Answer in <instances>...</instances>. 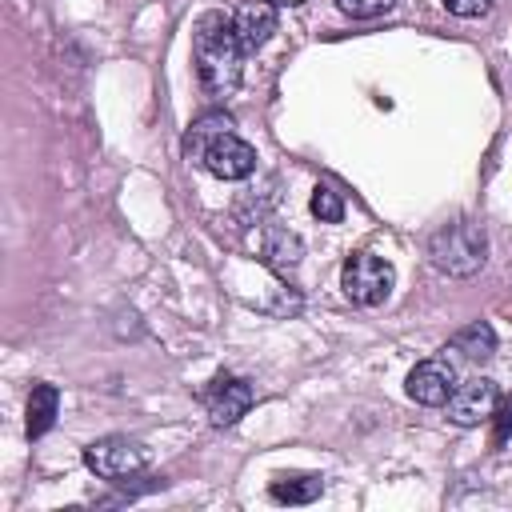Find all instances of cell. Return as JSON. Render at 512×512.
I'll list each match as a JSON object with an SVG mask.
<instances>
[{"instance_id":"15","label":"cell","mask_w":512,"mask_h":512,"mask_svg":"<svg viewBox=\"0 0 512 512\" xmlns=\"http://www.w3.org/2000/svg\"><path fill=\"white\" fill-rule=\"evenodd\" d=\"M312 216H320L324 224H336V220H344V200L328 184H316V192H312Z\"/></svg>"},{"instance_id":"6","label":"cell","mask_w":512,"mask_h":512,"mask_svg":"<svg viewBox=\"0 0 512 512\" xmlns=\"http://www.w3.org/2000/svg\"><path fill=\"white\" fill-rule=\"evenodd\" d=\"M444 408H448V420H452V424L472 428V424H480V420L492 416V408H496V384L484 380V376L464 380V384L452 388V396H448Z\"/></svg>"},{"instance_id":"19","label":"cell","mask_w":512,"mask_h":512,"mask_svg":"<svg viewBox=\"0 0 512 512\" xmlns=\"http://www.w3.org/2000/svg\"><path fill=\"white\" fill-rule=\"evenodd\" d=\"M276 8H296V4H304V0H272Z\"/></svg>"},{"instance_id":"10","label":"cell","mask_w":512,"mask_h":512,"mask_svg":"<svg viewBox=\"0 0 512 512\" xmlns=\"http://www.w3.org/2000/svg\"><path fill=\"white\" fill-rule=\"evenodd\" d=\"M232 128H236V124H232L228 112H208V116H200V120L184 132V156L196 160V164H204V152H208L220 136H228Z\"/></svg>"},{"instance_id":"18","label":"cell","mask_w":512,"mask_h":512,"mask_svg":"<svg viewBox=\"0 0 512 512\" xmlns=\"http://www.w3.org/2000/svg\"><path fill=\"white\" fill-rule=\"evenodd\" d=\"M444 8H448L452 16L472 20V16H484V12L492 8V0H444Z\"/></svg>"},{"instance_id":"7","label":"cell","mask_w":512,"mask_h":512,"mask_svg":"<svg viewBox=\"0 0 512 512\" xmlns=\"http://www.w3.org/2000/svg\"><path fill=\"white\" fill-rule=\"evenodd\" d=\"M204 168L220 180H244L256 172V148L248 140H240L236 132H228L204 152Z\"/></svg>"},{"instance_id":"5","label":"cell","mask_w":512,"mask_h":512,"mask_svg":"<svg viewBox=\"0 0 512 512\" xmlns=\"http://www.w3.org/2000/svg\"><path fill=\"white\" fill-rule=\"evenodd\" d=\"M408 396L416 404H428V408H440L448 404L452 388H456V368L448 356H432V360H420L412 372H408Z\"/></svg>"},{"instance_id":"4","label":"cell","mask_w":512,"mask_h":512,"mask_svg":"<svg viewBox=\"0 0 512 512\" xmlns=\"http://www.w3.org/2000/svg\"><path fill=\"white\" fill-rule=\"evenodd\" d=\"M84 464L104 480H120V476L140 472L148 464V452H144V444H136L128 436H104L84 448Z\"/></svg>"},{"instance_id":"11","label":"cell","mask_w":512,"mask_h":512,"mask_svg":"<svg viewBox=\"0 0 512 512\" xmlns=\"http://www.w3.org/2000/svg\"><path fill=\"white\" fill-rule=\"evenodd\" d=\"M56 408H60V392H56L52 384H32V396H28V420H24V428H28L32 440L44 436V432L56 424Z\"/></svg>"},{"instance_id":"3","label":"cell","mask_w":512,"mask_h":512,"mask_svg":"<svg viewBox=\"0 0 512 512\" xmlns=\"http://www.w3.org/2000/svg\"><path fill=\"white\" fill-rule=\"evenodd\" d=\"M340 284L348 292L352 304H364V308H376L392 296V284H396V268L384 260V256H372V252H352L344 260V272H340Z\"/></svg>"},{"instance_id":"14","label":"cell","mask_w":512,"mask_h":512,"mask_svg":"<svg viewBox=\"0 0 512 512\" xmlns=\"http://www.w3.org/2000/svg\"><path fill=\"white\" fill-rule=\"evenodd\" d=\"M320 492H324L320 476H280V480H272V500H280V504H312Z\"/></svg>"},{"instance_id":"12","label":"cell","mask_w":512,"mask_h":512,"mask_svg":"<svg viewBox=\"0 0 512 512\" xmlns=\"http://www.w3.org/2000/svg\"><path fill=\"white\" fill-rule=\"evenodd\" d=\"M448 348H452V352H460L464 360H492V352H496V332H492V324L476 320V324L460 328V332L452 336V344H448Z\"/></svg>"},{"instance_id":"16","label":"cell","mask_w":512,"mask_h":512,"mask_svg":"<svg viewBox=\"0 0 512 512\" xmlns=\"http://www.w3.org/2000/svg\"><path fill=\"white\" fill-rule=\"evenodd\" d=\"M336 8L352 20H368V16H380L392 8V0H336Z\"/></svg>"},{"instance_id":"13","label":"cell","mask_w":512,"mask_h":512,"mask_svg":"<svg viewBox=\"0 0 512 512\" xmlns=\"http://www.w3.org/2000/svg\"><path fill=\"white\" fill-rule=\"evenodd\" d=\"M264 260L272 268H280V272H292L300 264V240L292 232H284V228H268L264 232Z\"/></svg>"},{"instance_id":"17","label":"cell","mask_w":512,"mask_h":512,"mask_svg":"<svg viewBox=\"0 0 512 512\" xmlns=\"http://www.w3.org/2000/svg\"><path fill=\"white\" fill-rule=\"evenodd\" d=\"M492 416H496L492 444H504V440L512 436V396H504V400H500V408H492Z\"/></svg>"},{"instance_id":"8","label":"cell","mask_w":512,"mask_h":512,"mask_svg":"<svg viewBox=\"0 0 512 512\" xmlns=\"http://www.w3.org/2000/svg\"><path fill=\"white\" fill-rule=\"evenodd\" d=\"M232 28H236V40H240L244 56L260 52L276 32V4L272 0H244L232 12Z\"/></svg>"},{"instance_id":"2","label":"cell","mask_w":512,"mask_h":512,"mask_svg":"<svg viewBox=\"0 0 512 512\" xmlns=\"http://www.w3.org/2000/svg\"><path fill=\"white\" fill-rule=\"evenodd\" d=\"M484 252H488L484 228L472 224V220H448V224H440L428 236V256L448 276H472V272H480L484 268Z\"/></svg>"},{"instance_id":"1","label":"cell","mask_w":512,"mask_h":512,"mask_svg":"<svg viewBox=\"0 0 512 512\" xmlns=\"http://www.w3.org/2000/svg\"><path fill=\"white\" fill-rule=\"evenodd\" d=\"M192 64L208 96H228L240 84L244 72V48L236 40V28L228 16L208 12L192 28Z\"/></svg>"},{"instance_id":"9","label":"cell","mask_w":512,"mask_h":512,"mask_svg":"<svg viewBox=\"0 0 512 512\" xmlns=\"http://www.w3.org/2000/svg\"><path fill=\"white\" fill-rule=\"evenodd\" d=\"M208 400V416L216 428H232L248 408H252V384L244 380H232V376H220L212 380V388L204 392Z\"/></svg>"}]
</instances>
